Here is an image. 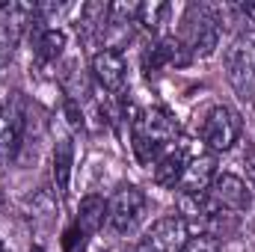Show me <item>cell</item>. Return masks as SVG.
I'll list each match as a JSON object with an SVG mask.
<instances>
[{
  "instance_id": "cell-1",
  "label": "cell",
  "mask_w": 255,
  "mask_h": 252,
  "mask_svg": "<svg viewBox=\"0 0 255 252\" xmlns=\"http://www.w3.org/2000/svg\"><path fill=\"white\" fill-rule=\"evenodd\" d=\"M181 127L163 107H142L130 116V145L139 163H154L166 148L178 142Z\"/></svg>"
},
{
  "instance_id": "cell-2",
  "label": "cell",
  "mask_w": 255,
  "mask_h": 252,
  "mask_svg": "<svg viewBox=\"0 0 255 252\" xmlns=\"http://www.w3.org/2000/svg\"><path fill=\"white\" fill-rule=\"evenodd\" d=\"M220 33H223V21L211 6L190 3L181 15V30L178 39L187 48L190 60H205L220 48Z\"/></svg>"
},
{
  "instance_id": "cell-3",
  "label": "cell",
  "mask_w": 255,
  "mask_h": 252,
  "mask_svg": "<svg viewBox=\"0 0 255 252\" xmlns=\"http://www.w3.org/2000/svg\"><path fill=\"white\" fill-rule=\"evenodd\" d=\"M241 133H244L241 113L232 110L229 104H214L199 122V136H202V142L211 154L232 151L241 142Z\"/></svg>"
},
{
  "instance_id": "cell-4",
  "label": "cell",
  "mask_w": 255,
  "mask_h": 252,
  "mask_svg": "<svg viewBox=\"0 0 255 252\" xmlns=\"http://www.w3.org/2000/svg\"><path fill=\"white\" fill-rule=\"evenodd\" d=\"M229 83L235 86V92L241 98H253L255 95V33L247 30L241 33L223 54Z\"/></svg>"
},
{
  "instance_id": "cell-5",
  "label": "cell",
  "mask_w": 255,
  "mask_h": 252,
  "mask_svg": "<svg viewBox=\"0 0 255 252\" xmlns=\"http://www.w3.org/2000/svg\"><path fill=\"white\" fill-rule=\"evenodd\" d=\"M145 208H148V196L136 184H122L107 199V226L116 235H130L142 223Z\"/></svg>"
},
{
  "instance_id": "cell-6",
  "label": "cell",
  "mask_w": 255,
  "mask_h": 252,
  "mask_svg": "<svg viewBox=\"0 0 255 252\" xmlns=\"http://www.w3.org/2000/svg\"><path fill=\"white\" fill-rule=\"evenodd\" d=\"M187 238H190L187 220L181 214H166L151 223V229L133 244L130 252H181Z\"/></svg>"
},
{
  "instance_id": "cell-7",
  "label": "cell",
  "mask_w": 255,
  "mask_h": 252,
  "mask_svg": "<svg viewBox=\"0 0 255 252\" xmlns=\"http://www.w3.org/2000/svg\"><path fill=\"white\" fill-rule=\"evenodd\" d=\"M205 199H208L214 214H220V211H250L253 187L241 175H235V172H217V178L208 187Z\"/></svg>"
},
{
  "instance_id": "cell-8",
  "label": "cell",
  "mask_w": 255,
  "mask_h": 252,
  "mask_svg": "<svg viewBox=\"0 0 255 252\" xmlns=\"http://www.w3.org/2000/svg\"><path fill=\"white\" fill-rule=\"evenodd\" d=\"M24 130H27V119H24L21 98L0 101V160L9 163L18 157L24 145Z\"/></svg>"
},
{
  "instance_id": "cell-9",
  "label": "cell",
  "mask_w": 255,
  "mask_h": 252,
  "mask_svg": "<svg viewBox=\"0 0 255 252\" xmlns=\"http://www.w3.org/2000/svg\"><path fill=\"white\" fill-rule=\"evenodd\" d=\"M92 77L95 83L110 92V95H119L125 89V80H128V63H125V54L119 48H101L95 57H92Z\"/></svg>"
},
{
  "instance_id": "cell-10",
  "label": "cell",
  "mask_w": 255,
  "mask_h": 252,
  "mask_svg": "<svg viewBox=\"0 0 255 252\" xmlns=\"http://www.w3.org/2000/svg\"><path fill=\"white\" fill-rule=\"evenodd\" d=\"M217 154H211V151H205V154H193L190 160H187V166H184V172H181V178H178V196H202V193H208V187L214 184V178H217Z\"/></svg>"
},
{
  "instance_id": "cell-11",
  "label": "cell",
  "mask_w": 255,
  "mask_h": 252,
  "mask_svg": "<svg viewBox=\"0 0 255 252\" xmlns=\"http://www.w3.org/2000/svg\"><path fill=\"white\" fill-rule=\"evenodd\" d=\"M187 160H190V154H187V148H184V142H175L172 148H166L154 163H151V172H154V181L160 184V187H178V178H181V172H184V166H187Z\"/></svg>"
},
{
  "instance_id": "cell-12",
  "label": "cell",
  "mask_w": 255,
  "mask_h": 252,
  "mask_svg": "<svg viewBox=\"0 0 255 252\" xmlns=\"http://www.w3.org/2000/svg\"><path fill=\"white\" fill-rule=\"evenodd\" d=\"M104 223H107V202H104L101 196H95V193H92V196H83L71 229H74L83 241H89L92 235H98V229H101Z\"/></svg>"
},
{
  "instance_id": "cell-13",
  "label": "cell",
  "mask_w": 255,
  "mask_h": 252,
  "mask_svg": "<svg viewBox=\"0 0 255 252\" xmlns=\"http://www.w3.org/2000/svg\"><path fill=\"white\" fill-rule=\"evenodd\" d=\"M71 166H74V142L71 136H60L54 142V157H51V178H54V193L63 199L71 184Z\"/></svg>"
},
{
  "instance_id": "cell-14",
  "label": "cell",
  "mask_w": 255,
  "mask_h": 252,
  "mask_svg": "<svg viewBox=\"0 0 255 252\" xmlns=\"http://www.w3.org/2000/svg\"><path fill=\"white\" fill-rule=\"evenodd\" d=\"M65 51V33L57 27H45L36 36V60L39 63H57Z\"/></svg>"
},
{
  "instance_id": "cell-15",
  "label": "cell",
  "mask_w": 255,
  "mask_h": 252,
  "mask_svg": "<svg viewBox=\"0 0 255 252\" xmlns=\"http://www.w3.org/2000/svg\"><path fill=\"white\" fill-rule=\"evenodd\" d=\"M169 12H172V6H169V3H160V0L139 3V6H136V24H142L151 36H157V33L163 30V24L169 21Z\"/></svg>"
},
{
  "instance_id": "cell-16",
  "label": "cell",
  "mask_w": 255,
  "mask_h": 252,
  "mask_svg": "<svg viewBox=\"0 0 255 252\" xmlns=\"http://www.w3.org/2000/svg\"><path fill=\"white\" fill-rule=\"evenodd\" d=\"M181 252H220V241L208 232H199V235H190L184 241Z\"/></svg>"
},
{
  "instance_id": "cell-17",
  "label": "cell",
  "mask_w": 255,
  "mask_h": 252,
  "mask_svg": "<svg viewBox=\"0 0 255 252\" xmlns=\"http://www.w3.org/2000/svg\"><path fill=\"white\" fill-rule=\"evenodd\" d=\"M250 160H253V166H250V169H253V178H255V154H250Z\"/></svg>"
},
{
  "instance_id": "cell-18",
  "label": "cell",
  "mask_w": 255,
  "mask_h": 252,
  "mask_svg": "<svg viewBox=\"0 0 255 252\" xmlns=\"http://www.w3.org/2000/svg\"><path fill=\"white\" fill-rule=\"evenodd\" d=\"M0 250H3V247H0Z\"/></svg>"
},
{
  "instance_id": "cell-19",
  "label": "cell",
  "mask_w": 255,
  "mask_h": 252,
  "mask_svg": "<svg viewBox=\"0 0 255 252\" xmlns=\"http://www.w3.org/2000/svg\"><path fill=\"white\" fill-rule=\"evenodd\" d=\"M0 252H3V250H0Z\"/></svg>"
}]
</instances>
